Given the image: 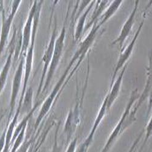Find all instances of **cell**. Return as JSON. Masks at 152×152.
Masks as SVG:
<instances>
[{
	"instance_id": "cell-1",
	"label": "cell",
	"mask_w": 152,
	"mask_h": 152,
	"mask_svg": "<svg viewBox=\"0 0 152 152\" xmlns=\"http://www.w3.org/2000/svg\"><path fill=\"white\" fill-rule=\"evenodd\" d=\"M42 3H43V1H41L39 2V4L37 3L35 13V15L34 17V24H33L31 39V42H30V46H29V49H28L26 54V63H25V74H24V84H23L21 95V97H20L19 104H18V107L17 110L18 111H20L21 107L22 105L24 94H25V93H26V90L27 88V83H28L29 75L31 74V70H32L33 53H34V44H35V36H36V33H37V25H38V23H39V17H40V10H41V8H42Z\"/></svg>"
},
{
	"instance_id": "cell-2",
	"label": "cell",
	"mask_w": 152,
	"mask_h": 152,
	"mask_svg": "<svg viewBox=\"0 0 152 152\" xmlns=\"http://www.w3.org/2000/svg\"><path fill=\"white\" fill-rule=\"evenodd\" d=\"M86 53V50L83 49V48L80 47V49L79 50H77V52L75 54V55L74 56L73 58L72 59V60L69 63L68 66L67 67L66 69L65 70V73L62 75L61 77L60 78L59 81L56 84L55 88H54L53 91H52L51 93L50 94L49 96L48 97V99L46 100L45 103L43 104V106H42V107L41 108V110H40V111L39 113V116H38V117H37V118L36 119L35 125H34V130H35V132H36V130H37V128L39 127V125L41 123L42 119L46 116L47 113L50 110V107H51L53 101H54L56 96H57V94L58 92V91L60 90V88L63 82H64V80H65V79L66 77V75L68 74V72L69 71V69H71V66H72L73 63H74V61H75L76 59L78 58L79 57H80V55H82L83 54H85Z\"/></svg>"
},
{
	"instance_id": "cell-3",
	"label": "cell",
	"mask_w": 152,
	"mask_h": 152,
	"mask_svg": "<svg viewBox=\"0 0 152 152\" xmlns=\"http://www.w3.org/2000/svg\"><path fill=\"white\" fill-rule=\"evenodd\" d=\"M65 25L63 26L61 33L59 35V37L56 40L55 42V45H54V53L53 55V57L50 61V64L49 69V71L47 75V77L46 79V82L44 85V87L43 88L42 93H44L45 90L47 89V88L49 86V83L51 80L53 75L54 74V72L56 69V68L58 64L59 60L61 58V56L62 54V50L63 48V45H64V40L65 37Z\"/></svg>"
},
{
	"instance_id": "cell-4",
	"label": "cell",
	"mask_w": 152,
	"mask_h": 152,
	"mask_svg": "<svg viewBox=\"0 0 152 152\" xmlns=\"http://www.w3.org/2000/svg\"><path fill=\"white\" fill-rule=\"evenodd\" d=\"M20 0L18 1H14L12 5V9L10 14L7 17V18H5L4 10L2 13V26H1V36H0V56H1L4 48L6 45V43L8 39V36L9 34V31L10 29L11 25L12 23V21L16 14V12L18 10V8L21 3Z\"/></svg>"
},
{
	"instance_id": "cell-5",
	"label": "cell",
	"mask_w": 152,
	"mask_h": 152,
	"mask_svg": "<svg viewBox=\"0 0 152 152\" xmlns=\"http://www.w3.org/2000/svg\"><path fill=\"white\" fill-rule=\"evenodd\" d=\"M137 90H135L132 93V96H131V98H130V100L129 101V102L128 104V105H127V107H126V110H125V112L124 113L121 120L119 121V122H118V125H116V126L115 128V129L113 130V132L110 134V137H109V138L108 139L107 143L105 144V146L104 147V148H103L102 150L101 151V152H108L110 150V148L112 147L113 144L115 143V142L116 141L117 137L118 136V135L122 133V124H123L124 121H125V119H126V116L129 115V113L130 108H131L132 105H133L134 100L136 99H137V95L138 94H137Z\"/></svg>"
},
{
	"instance_id": "cell-6",
	"label": "cell",
	"mask_w": 152,
	"mask_h": 152,
	"mask_svg": "<svg viewBox=\"0 0 152 152\" xmlns=\"http://www.w3.org/2000/svg\"><path fill=\"white\" fill-rule=\"evenodd\" d=\"M37 1H35L34 3L30 10L28 18L27 19L26 23L23 29V36H22V43H21V49L20 52V56L23 57V55L26 56L27 50L30 44L31 35H32V22L34 20V17L35 13V10L37 8Z\"/></svg>"
},
{
	"instance_id": "cell-7",
	"label": "cell",
	"mask_w": 152,
	"mask_h": 152,
	"mask_svg": "<svg viewBox=\"0 0 152 152\" xmlns=\"http://www.w3.org/2000/svg\"><path fill=\"white\" fill-rule=\"evenodd\" d=\"M23 67H24V59H23V57H21V58L20 60L19 65L18 66V68L16 70V72L14 75L13 83H12L11 97H10V112H9L8 122L12 116V113H13L14 107L15 106L16 100L18 94V92L20 90V88L21 83V79H22V75L23 72Z\"/></svg>"
},
{
	"instance_id": "cell-8",
	"label": "cell",
	"mask_w": 152,
	"mask_h": 152,
	"mask_svg": "<svg viewBox=\"0 0 152 152\" xmlns=\"http://www.w3.org/2000/svg\"><path fill=\"white\" fill-rule=\"evenodd\" d=\"M56 29H57V20L56 18H55V26L54 29L53 30V32L52 33L51 38H50V42L48 45V47L47 48L46 51L45 53V54L43 57V61L44 62V68H43V71L42 75V78L40 80V83L39 85V89H38V91L36 95V99H37L38 97L40 95L42 89V86L43 84V80L45 79V75L46 74L49 65L50 64V61H51L53 53H54V45H55V42H56Z\"/></svg>"
},
{
	"instance_id": "cell-9",
	"label": "cell",
	"mask_w": 152,
	"mask_h": 152,
	"mask_svg": "<svg viewBox=\"0 0 152 152\" xmlns=\"http://www.w3.org/2000/svg\"><path fill=\"white\" fill-rule=\"evenodd\" d=\"M107 100H108V96L105 99L104 102L102 104V107H101V108L98 113V115L95 120V122L94 123V125H93V126L91 132L90 133L89 135H88V136L85 139V141L83 142V144L80 145V147L78 148L77 152H87L88 151V148H89V147L91 145V143L93 141V139L94 133L96 132V130L97 128L98 127V126H99V124L100 123L101 121L102 120V119L105 115V113L106 110H107Z\"/></svg>"
},
{
	"instance_id": "cell-10",
	"label": "cell",
	"mask_w": 152,
	"mask_h": 152,
	"mask_svg": "<svg viewBox=\"0 0 152 152\" xmlns=\"http://www.w3.org/2000/svg\"><path fill=\"white\" fill-rule=\"evenodd\" d=\"M144 23V21H142L141 24H140V26H139L137 31V32L136 34V35H134V38L133 39L132 42L130 43V45L127 46V48H126V49L124 50V51L122 53V54H121L119 58V60H118V62L117 63L116 65V68L115 69V71H114V74H113V76L112 77V79H111V85H110V90L111 88L113 85V83H115V78H116V75L118 72V71L121 69V68L125 64V63L126 62V61L128 60V58L130 57L132 51H133V49L134 48V45L135 44V42L137 39V37L139 34V33H140L141 31V29L143 26V24Z\"/></svg>"
},
{
	"instance_id": "cell-11",
	"label": "cell",
	"mask_w": 152,
	"mask_h": 152,
	"mask_svg": "<svg viewBox=\"0 0 152 152\" xmlns=\"http://www.w3.org/2000/svg\"><path fill=\"white\" fill-rule=\"evenodd\" d=\"M138 2H139V1H136L134 8L133 9V12H132V14H130L129 18H128V20H126V21L124 24V26L122 28V29L120 35H119L118 39L112 43V45L119 43V48L121 49L122 48V46L124 45L125 40L126 39V37H127L128 35H129V34H130V32L132 30V28L133 27V23H134V16H135L136 12L137 9Z\"/></svg>"
},
{
	"instance_id": "cell-12",
	"label": "cell",
	"mask_w": 152,
	"mask_h": 152,
	"mask_svg": "<svg viewBox=\"0 0 152 152\" xmlns=\"http://www.w3.org/2000/svg\"><path fill=\"white\" fill-rule=\"evenodd\" d=\"M16 31H15V33H14V36L12 37V39L11 40L10 43V52L9 54L7 57L5 65H4L2 70L0 72V94L2 93L3 88L5 86L6 80L8 77V74L9 72L10 68L12 65V56L14 53V41H15V38L16 36Z\"/></svg>"
},
{
	"instance_id": "cell-13",
	"label": "cell",
	"mask_w": 152,
	"mask_h": 152,
	"mask_svg": "<svg viewBox=\"0 0 152 152\" xmlns=\"http://www.w3.org/2000/svg\"><path fill=\"white\" fill-rule=\"evenodd\" d=\"M77 114H75L72 111H70L69 115L66 119L65 127L64 133L66 135V146L69 145V143L71 142V137L72 134L75 130L76 126L78 124Z\"/></svg>"
},
{
	"instance_id": "cell-14",
	"label": "cell",
	"mask_w": 152,
	"mask_h": 152,
	"mask_svg": "<svg viewBox=\"0 0 152 152\" xmlns=\"http://www.w3.org/2000/svg\"><path fill=\"white\" fill-rule=\"evenodd\" d=\"M126 68V65H125L124 67L122 72H121L119 76L117 79V80L116 81L115 83H113V85L112 86L111 90H110L109 93L108 94V100H107V109H109L111 107L113 103L114 102V101L115 100L116 98L118 97V93H119V90H120L121 85V82H122V80L124 74L125 72Z\"/></svg>"
},
{
	"instance_id": "cell-15",
	"label": "cell",
	"mask_w": 152,
	"mask_h": 152,
	"mask_svg": "<svg viewBox=\"0 0 152 152\" xmlns=\"http://www.w3.org/2000/svg\"><path fill=\"white\" fill-rule=\"evenodd\" d=\"M107 3H108V1H99V5L96 6L95 10H94L93 14V16H92V18H91V21L89 23H88V24H87L86 27H85L84 32H86V30H88V29H89L91 26L92 24L96 21V20H97L98 17L100 15V14L102 13V11L105 9V6L107 5Z\"/></svg>"
},
{
	"instance_id": "cell-16",
	"label": "cell",
	"mask_w": 152,
	"mask_h": 152,
	"mask_svg": "<svg viewBox=\"0 0 152 152\" xmlns=\"http://www.w3.org/2000/svg\"><path fill=\"white\" fill-rule=\"evenodd\" d=\"M122 1H113L112 4L109 7L108 10L106 11L104 15L101 17V19L102 20L100 21L99 24L100 26H102V24H104L116 12V10L119 8V6L122 3Z\"/></svg>"
},
{
	"instance_id": "cell-17",
	"label": "cell",
	"mask_w": 152,
	"mask_h": 152,
	"mask_svg": "<svg viewBox=\"0 0 152 152\" xmlns=\"http://www.w3.org/2000/svg\"><path fill=\"white\" fill-rule=\"evenodd\" d=\"M95 1H93V3L91 4V5L88 7V9L85 12V13L82 15V17H80V18L79 20L78 24H77V28H76V31H75V40H77L81 34H82V32L83 30V28L84 26V24H85V21L86 20V17L88 14V12H90L91 7L93 6V5L94 4Z\"/></svg>"
},
{
	"instance_id": "cell-18",
	"label": "cell",
	"mask_w": 152,
	"mask_h": 152,
	"mask_svg": "<svg viewBox=\"0 0 152 152\" xmlns=\"http://www.w3.org/2000/svg\"><path fill=\"white\" fill-rule=\"evenodd\" d=\"M23 105L21 107L20 112L21 111H29V113L32 110V88H29V90L25 93Z\"/></svg>"
},
{
	"instance_id": "cell-19",
	"label": "cell",
	"mask_w": 152,
	"mask_h": 152,
	"mask_svg": "<svg viewBox=\"0 0 152 152\" xmlns=\"http://www.w3.org/2000/svg\"><path fill=\"white\" fill-rule=\"evenodd\" d=\"M26 126L25 125L23 126V128L22 129L21 131L20 132L19 134L15 139V140L14 142V145L12 147V148L11 149L10 152H16L17 150L20 148V147L21 145V144L24 141V135H25V132H26Z\"/></svg>"
},
{
	"instance_id": "cell-20",
	"label": "cell",
	"mask_w": 152,
	"mask_h": 152,
	"mask_svg": "<svg viewBox=\"0 0 152 152\" xmlns=\"http://www.w3.org/2000/svg\"><path fill=\"white\" fill-rule=\"evenodd\" d=\"M60 124H58V125L57 126V128L56 129V133H55V140H54V146L53 147V149L51 151H50L49 152H61V147H58V143H57V133H58V129L60 126Z\"/></svg>"
},
{
	"instance_id": "cell-21",
	"label": "cell",
	"mask_w": 152,
	"mask_h": 152,
	"mask_svg": "<svg viewBox=\"0 0 152 152\" xmlns=\"http://www.w3.org/2000/svg\"><path fill=\"white\" fill-rule=\"evenodd\" d=\"M77 138L75 137L74 140L71 141L69 143L68 148L66 149V152H75L76 151V145H77Z\"/></svg>"
},
{
	"instance_id": "cell-22",
	"label": "cell",
	"mask_w": 152,
	"mask_h": 152,
	"mask_svg": "<svg viewBox=\"0 0 152 152\" xmlns=\"http://www.w3.org/2000/svg\"><path fill=\"white\" fill-rule=\"evenodd\" d=\"M144 132H145V130H143L141 132V133L139 134V136H138V137L136 139V140L134 141L133 144H132V145L131 146L130 148L129 149V150L127 152H133V151H134V149L136 148V145H137L138 142H139V141H140L141 138L142 137V135H143V134H144Z\"/></svg>"
},
{
	"instance_id": "cell-23",
	"label": "cell",
	"mask_w": 152,
	"mask_h": 152,
	"mask_svg": "<svg viewBox=\"0 0 152 152\" xmlns=\"http://www.w3.org/2000/svg\"><path fill=\"white\" fill-rule=\"evenodd\" d=\"M3 116H4V115H3L1 117H0V124H1V121H2V119H3Z\"/></svg>"
},
{
	"instance_id": "cell-24",
	"label": "cell",
	"mask_w": 152,
	"mask_h": 152,
	"mask_svg": "<svg viewBox=\"0 0 152 152\" xmlns=\"http://www.w3.org/2000/svg\"><path fill=\"white\" fill-rule=\"evenodd\" d=\"M0 71H1V63H0Z\"/></svg>"
},
{
	"instance_id": "cell-25",
	"label": "cell",
	"mask_w": 152,
	"mask_h": 152,
	"mask_svg": "<svg viewBox=\"0 0 152 152\" xmlns=\"http://www.w3.org/2000/svg\"><path fill=\"white\" fill-rule=\"evenodd\" d=\"M137 152H142V151H140V150H139Z\"/></svg>"
}]
</instances>
